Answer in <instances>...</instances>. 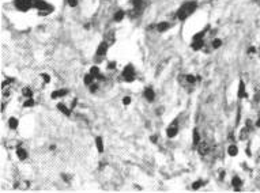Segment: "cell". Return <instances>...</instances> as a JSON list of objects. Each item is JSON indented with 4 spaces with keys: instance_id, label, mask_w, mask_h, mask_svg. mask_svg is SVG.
Returning <instances> with one entry per match:
<instances>
[{
    "instance_id": "cell-1",
    "label": "cell",
    "mask_w": 260,
    "mask_h": 193,
    "mask_svg": "<svg viewBox=\"0 0 260 193\" xmlns=\"http://www.w3.org/2000/svg\"><path fill=\"white\" fill-rule=\"evenodd\" d=\"M196 8H198V3L195 2V0H188V2H185L179 8V11H177V18H179V21H181V22L187 21L188 18L196 11Z\"/></svg>"
},
{
    "instance_id": "cell-2",
    "label": "cell",
    "mask_w": 260,
    "mask_h": 193,
    "mask_svg": "<svg viewBox=\"0 0 260 193\" xmlns=\"http://www.w3.org/2000/svg\"><path fill=\"white\" fill-rule=\"evenodd\" d=\"M33 4H34V8L38 11L40 16L49 15V14L53 12V10H55V7L52 4H49L48 2H45V0H33Z\"/></svg>"
},
{
    "instance_id": "cell-3",
    "label": "cell",
    "mask_w": 260,
    "mask_h": 193,
    "mask_svg": "<svg viewBox=\"0 0 260 193\" xmlns=\"http://www.w3.org/2000/svg\"><path fill=\"white\" fill-rule=\"evenodd\" d=\"M14 6L21 12H27L29 10L34 8L33 0H14Z\"/></svg>"
},
{
    "instance_id": "cell-4",
    "label": "cell",
    "mask_w": 260,
    "mask_h": 193,
    "mask_svg": "<svg viewBox=\"0 0 260 193\" xmlns=\"http://www.w3.org/2000/svg\"><path fill=\"white\" fill-rule=\"evenodd\" d=\"M123 78L125 82H132L135 79V69L131 64L125 65V68H124V71H123Z\"/></svg>"
},
{
    "instance_id": "cell-5",
    "label": "cell",
    "mask_w": 260,
    "mask_h": 193,
    "mask_svg": "<svg viewBox=\"0 0 260 193\" xmlns=\"http://www.w3.org/2000/svg\"><path fill=\"white\" fill-rule=\"evenodd\" d=\"M108 48H109V44L106 42V41H102V42L98 45V48H97V52H96V56L98 57V60H101V59H102L105 54H106Z\"/></svg>"
},
{
    "instance_id": "cell-6",
    "label": "cell",
    "mask_w": 260,
    "mask_h": 193,
    "mask_svg": "<svg viewBox=\"0 0 260 193\" xmlns=\"http://www.w3.org/2000/svg\"><path fill=\"white\" fill-rule=\"evenodd\" d=\"M131 3H132V6H134L132 12L140 14V11L143 10V7H145V2H143V0H131Z\"/></svg>"
},
{
    "instance_id": "cell-7",
    "label": "cell",
    "mask_w": 260,
    "mask_h": 193,
    "mask_svg": "<svg viewBox=\"0 0 260 193\" xmlns=\"http://www.w3.org/2000/svg\"><path fill=\"white\" fill-rule=\"evenodd\" d=\"M191 48L194 50H200L204 48V40H192Z\"/></svg>"
},
{
    "instance_id": "cell-8",
    "label": "cell",
    "mask_w": 260,
    "mask_h": 193,
    "mask_svg": "<svg viewBox=\"0 0 260 193\" xmlns=\"http://www.w3.org/2000/svg\"><path fill=\"white\" fill-rule=\"evenodd\" d=\"M170 27H172V23H169V22H159V23L157 25V31L165 33V31H168Z\"/></svg>"
},
{
    "instance_id": "cell-9",
    "label": "cell",
    "mask_w": 260,
    "mask_h": 193,
    "mask_svg": "<svg viewBox=\"0 0 260 193\" xmlns=\"http://www.w3.org/2000/svg\"><path fill=\"white\" fill-rule=\"evenodd\" d=\"M238 98H248V94L245 91V84H244L243 80H240V84H238V92H237Z\"/></svg>"
},
{
    "instance_id": "cell-10",
    "label": "cell",
    "mask_w": 260,
    "mask_h": 193,
    "mask_svg": "<svg viewBox=\"0 0 260 193\" xmlns=\"http://www.w3.org/2000/svg\"><path fill=\"white\" fill-rule=\"evenodd\" d=\"M177 132H179V128H177V124L174 122V124H172L170 127L168 128V131H166V135H168V137H174L176 135H177Z\"/></svg>"
},
{
    "instance_id": "cell-11",
    "label": "cell",
    "mask_w": 260,
    "mask_h": 193,
    "mask_svg": "<svg viewBox=\"0 0 260 193\" xmlns=\"http://www.w3.org/2000/svg\"><path fill=\"white\" fill-rule=\"evenodd\" d=\"M143 95H145V98L147 99V101H153L154 98H155V94H154V90L151 87H147L143 92Z\"/></svg>"
},
{
    "instance_id": "cell-12",
    "label": "cell",
    "mask_w": 260,
    "mask_h": 193,
    "mask_svg": "<svg viewBox=\"0 0 260 193\" xmlns=\"http://www.w3.org/2000/svg\"><path fill=\"white\" fill-rule=\"evenodd\" d=\"M208 144H207L206 142L204 143H199V147H198V151H199V154L200 155H206L207 153H208Z\"/></svg>"
},
{
    "instance_id": "cell-13",
    "label": "cell",
    "mask_w": 260,
    "mask_h": 193,
    "mask_svg": "<svg viewBox=\"0 0 260 193\" xmlns=\"http://www.w3.org/2000/svg\"><path fill=\"white\" fill-rule=\"evenodd\" d=\"M90 73L94 76V78H98V79H104V76L101 75V71H100V68L97 65H94L90 68Z\"/></svg>"
},
{
    "instance_id": "cell-14",
    "label": "cell",
    "mask_w": 260,
    "mask_h": 193,
    "mask_svg": "<svg viewBox=\"0 0 260 193\" xmlns=\"http://www.w3.org/2000/svg\"><path fill=\"white\" fill-rule=\"evenodd\" d=\"M228 154L230 155V157H236V155L238 154V147H237L236 144H230V146L228 147Z\"/></svg>"
},
{
    "instance_id": "cell-15",
    "label": "cell",
    "mask_w": 260,
    "mask_h": 193,
    "mask_svg": "<svg viewBox=\"0 0 260 193\" xmlns=\"http://www.w3.org/2000/svg\"><path fill=\"white\" fill-rule=\"evenodd\" d=\"M67 92H68V91L64 90V88H63V90H56V91L52 92V95H51V96H52V99H56V98H60V96L67 95Z\"/></svg>"
},
{
    "instance_id": "cell-16",
    "label": "cell",
    "mask_w": 260,
    "mask_h": 193,
    "mask_svg": "<svg viewBox=\"0 0 260 193\" xmlns=\"http://www.w3.org/2000/svg\"><path fill=\"white\" fill-rule=\"evenodd\" d=\"M124 16H125V12H124L123 10H119V11H116L113 19H115V22H121L124 19Z\"/></svg>"
},
{
    "instance_id": "cell-17",
    "label": "cell",
    "mask_w": 260,
    "mask_h": 193,
    "mask_svg": "<svg viewBox=\"0 0 260 193\" xmlns=\"http://www.w3.org/2000/svg\"><path fill=\"white\" fill-rule=\"evenodd\" d=\"M57 109H59L61 113L66 114V116H71V110H72V109H68V107H67L66 105H63V103H59V105H57Z\"/></svg>"
},
{
    "instance_id": "cell-18",
    "label": "cell",
    "mask_w": 260,
    "mask_h": 193,
    "mask_svg": "<svg viewBox=\"0 0 260 193\" xmlns=\"http://www.w3.org/2000/svg\"><path fill=\"white\" fill-rule=\"evenodd\" d=\"M232 185L234 186L236 191H238V189L241 188V185H243V181H241L240 178L236 176V177H233V180H232Z\"/></svg>"
},
{
    "instance_id": "cell-19",
    "label": "cell",
    "mask_w": 260,
    "mask_h": 193,
    "mask_svg": "<svg viewBox=\"0 0 260 193\" xmlns=\"http://www.w3.org/2000/svg\"><path fill=\"white\" fill-rule=\"evenodd\" d=\"M192 140H194V146H199V143H200V136H199V132L196 131V129H194Z\"/></svg>"
},
{
    "instance_id": "cell-20",
    "label": "cell",
    "mask_w": 260,
    "mask_h": 193,
    "mask_svg": "<svg viewBox=\"0 0 260 193\" xmlns=\"http://www.w3.org/2000/svg\"><path fill=\"white\" fill-rule=\"evenodd\" d=\"M96 146H97V150L100 153H104V143H102V137H96Z\"/></svg>"
},
{
    "instance_id": "cell-21",
    "label": "cell",
    "mask_w": 260,
    "mask_h": 193,
    "mask_svg": "<svg viewBox=\"0 0 260 193\" xmlns=\"http://www.w3.org/2000/svg\"><path fill=\"white\" fill-rule=\"evenodd\" d=\"M17 155H18V158H19L21 161H23V159L27 158V153H26L23 148H21V147L17 150Z\"/></svg>"
},
{
    "instance_id": "cell-22",
    "label": "cell",
    "mask_w": 260,
    "mask_h": 193,
    "mask_svg": "<svg viewBox=\"0 0 260 193\" xmlns=\"http://www.w3.org/2000/svg\"><path fill=\"white\" fill-rule=\"evenodd\" d=\"M8 127L11 129H17L18 128V120L15 117H11L10 120H8Z\"/></svg>"
},
{
    "instance_id": "cell-23",
    "label": "cell",
    "mask_w": 260,
    "mask_h": 193,
    "mask_svg": "<svg viewBox=\"0 0 260 193\" xmlns=\"http://www.w3.org/2000/svg\"><path fill=\"white\" fill-rule=\"evenodd\" d=\"M183 78H184V80H185L187 83H189V84H194L195 82H196V78H195L194 75H185Z\"/></svg>"
},
{
    "instance_id": "cell-24",
    "label": "cell",
    "mask_w": 260,
    "mask_h": 193,
    "mask_svg": "<svg viewBox=\"0 0 260 193\" xmlns=\"http://www.w3.org/2000/svg\"><path fill=\"white\" fill-rule=\"evenodd\" d=\"M221 45H222V40H219V38H215L213 42H211L213 49H218V48H221Z\"/></svg>"
},
{
    "instance_id": "cell-25",
    "label": "cell",
    "mask_w": 260,
    "mask_h": 193,
    "mask_svg": "<svg viewBox=\"0 0 260 193\" xmlns=\"http://www.w3.org/2000/svg\"><path fill=\"white\" fill-rule=\"evenodd\" d=\"M22 94H23L26 98H32L33 96V91H32V88H29V87H26L22 90Z\"/></svg>"
},
{
    "instance_id": "cell-26",
    "label": "cell",
    "mask_w": 260,
    "mask_h": 193,
    "mask_svg": "<svg viewBox=\"0 0 260 193\" xmlns=\"http://www.w3.org/2000/svg\"><path fill=\"white\" fill-rule=\"evenodd\" d=\"M94 79H96V78H94V76L91 75V73H87V75L85 76V83H86V84H89V86H90V84H93V80H94Z\"/></svg>"
},
{
    "instance_id": "cell-27",
    "label": "cell",
    "mask_w": 260,
    "mask_h": 193,
    "mask_svg": "<svg viewBox=\"0 0 260 193\" xmlns=\"http://www.w3.org/2000/svg\"><path fill=\"white\" fill-rule=\"evenodd\" d=\"M248 133H249V132H248V127H247V128H244V129H243V131H241V133H240V139H241V140H244V139H247V136H248Z\"/></svg>"
},
{
    "instance_id": "cell-28",
    "label": "cell",
    "mask_w": 260,
    "mask_h": 193,
    "mask_svg": "<svg viewBox=\"0 0 260 193\" xmlns=\"http://www.w3.org/2000/svg\"><path fill=\"white\" fill-rule=\"evenodd\" d=\"M33 105H34V101H33L32 98H27V101H25V103H23L25 107H32Z\"/></svg>"
},
{
    "instance_id": "cell-29",
    "label": "cell",
    "mask_w": 260,
    "mask_h": 193,
    "mask_svg": "<svg viewBox=\"0 0 260 193\" xmlns=\"http://www.w3.org/2000/svg\"><path fill=\"white\" fill-rule=\"evenodd\" d=\"M203 185V181H196V182L192 184V189H199Z\"/></svg>"
},
{
    "instance_id": "cell-30",
    "label": "cell",
    "mask_w": 260,
    "mask_h": 193,
    "mask_svg": "<svg viewBox=\"0 0 260 193\" xmlns=\"http://www.w3.org/2000/svg\"><path fill=\"white\" fill-rule=\"evenodd\" d=\"M41 78L44 79L45 83H49V82H51V76L48 75V73H42V75H41Z\"/></svg>"
},
{
    "instance_id": "cell-31",
    "label": "cell",
    "mask_w": 260,
    "mask_h": 193,
    "mask_svg": "<svg viewBox=\"0 0 260 193\" xmlns=\"http://www.w3.org/2000/svg\"><path fill=\"white\" fill-rule=\"evenodd\" d=\"M67 2H68L70 7H76L78 6V0H67Z\"/></svg>"
},
{
    "instance_id": "cell-32",
    "label": "cell",
    "mask_w": 260,
    "mask_h": 193,
    "mask_svg": "<svg viewBox=\"0 0 260 193\" xmlns=\"http://www.w3.org/2000/svg\"><path fill=\"white\" fill-rule=\"evenodd\" d=\"M123 103H124V105H130V103H131V96H124Z\"/></svg>"
},
{
    "instance_id": "cell-33",
    "label": "cell",
    "mask_w": 260,
    "mask_h": 193,
    "mask_svg": "<svg viewBox=\"0 0 260 193\" xmlns=\"http://www.w3.org/2000/svg\"><path fill=\"white\" fill-rule=\"evenodd\" d=\"M97 88H98V86H97V84H90V91H91V92H94Z\"/></svg>"
},
{
    "instance_id": "cell-34",
    "label": "cell",
    "mask_w": 260,
    "mask_h": 193,
    "mask_svg": "<svg viewBox=\"0 0 260 193\" xmlns=\"http://www.w3.org/2000/svg\"><path fill=\"white\" fill-rule=\"evenodd\" d=\"M108 68H109V69H113V68H115V63H110V64H109V67H108Z\"/></svg>"
},
{
    "instance_id": "cell-35",
    "label": "cell",
    "mask_w": 260,
    "mask_h": 193,
    "mask_svg": "<svg viewBox=\"0 0 260 193\" xmlns=\"http://www.w3.org/2000/svg\"><path fill=\"white\" fill-rule=\"evenodd\" d=\"M151 142H153V143H155V142H157V136H153V137H151Z\"/></svg>"
},
{
    "instance_id": "cell-36",
    "label": "cell",
    "mask_w": 260,
    "mask_h": 193,
    "mask_svg": "<svg viewBox=\"0 0 260 193\" xmlns=\"http://www.w3.org/2000/svg\"><path fill=\"white\" fill-rule=\"evenodd\" d=\"M256 127H259V128H260V118H259L258 121H256Z\"/></svg>"
},
{
    "instance_id": "cell-37",
    "label": "cell",
    "mask_w": 260,
    "mask_h": 193,
    "mask_svg": "<svg viewBox=\"0 0 260 193\" xmlns=\"http://www.w3.org/2000/svg\"><path fill=\"white\" fill-rule=\"evenodd\" d=\"M255 3H258V4H260V0H253Z\"/></svg>"
}]
</instances>
